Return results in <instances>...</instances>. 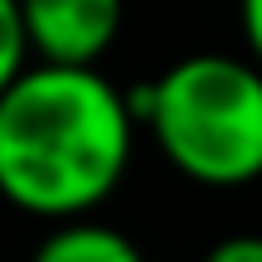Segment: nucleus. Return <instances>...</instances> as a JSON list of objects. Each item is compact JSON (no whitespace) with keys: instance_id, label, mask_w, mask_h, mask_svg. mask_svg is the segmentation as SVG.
Masks as SVG:
<instances>
[{"instance_id":"f03ea898","label":"nucleus","mask_w":262,"mask_h":262,"mask_svg":"<svg viewBox=\"0 0 262 262\" xmlns=\"http://www.w3.org/2000/svg\"><path fill=\"white\" fill-rule=\"evenodd\" d=\"M146 117L165 156L199 185L262 175V73L224 54H194L150 88Z\"/></svg>"},{"instance_id":"7ed1b4c3","label":"nucleus","mask_w":262,"mask_h":262,"mask_svg":"<svg viewBox=\"0 0 262 262\" xmlns=\"http://www.w3.org/2000/svg\"><path fill=\"white\" fill-rule=\"evenodd\" d=\"M19 15L44 63H93L122 29V0H19Z\"/></svg>"},{"instance_id":"39448f33","label":"nucleus","mask_w":262,"mask_h":262,"mask_svg":"<svg viewBox=\"0 0 262 262\" xmlns=\"http://www.w3.org/2000/svg\"><path fill=\"white\" fill-rule=\"evenodd\" d=\"M25 15H19V0H0V93H5V83L19 73V63H25Z\"/></svg>"},{"instance_id":"f257e3e1","label":"nucleus","mask_w":262,"mask_h":262,"mask_svg":"<svg viewBox=\"0 0 262 262\" xmlns=\"http://www.w3.org/2000/svg\"><path fill=\"white\" fill-rule=\"evenodd\" d=\"M131 160L126 102L93 63H44L0 93V194L29 214H78Z\"/></svg>"},{"instance_id":"0eeeda50","label":"nucleus","mask_w":262,"mask_h":262,"mask_svg":"<svg viewBox=\"0 0 262 262\" xmlns=\"http://www.w3.org/2000/svg\"><path fill=\"white\" fill-rule=\"evenodd\" d=\"M243 29H248V44L262 58V0H243Z\"/></svg>"},{"instance_id":"20e7f679","label":"nucleus","mask_w":262,"mask_h":262,"mask_svg":"<svg viewBox=\"0 0 262 262\" xmlns=\"http://www.w3.org/2000/svg\"><path fill=\"white\" fill-rule=\"evenodd\" d=\"M34 262H141V253L131 248V238H122L117 228L102 224H73L58 228L39 243Z\"/></svg>"},{"instance_id":"423d86ee","label":"nucleus","mask_w":262,"mask_h":262,"mask_svg":"<svg viewBox=\"0 0 262 262\" xmlns=\"http://www.w3.org/2000/svg\"><path fill=\"white\" fill-rule=\"evenodd\" d=\"M204 262H262V233H233L209 248Z\"/></svg>"}]
</instances>
